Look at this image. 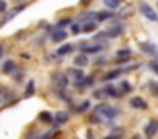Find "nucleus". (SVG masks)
I'll list each match as a JSON object with an SVG mask.
<instances>
[{"label":"nucleus","mask_w":158,"mask_h":139,"mask_svg":"<svg viewBox=\"0 0 158 139\" xmlns=\"http://www.w3.org/2000/svg\"><path fill=\"white\" fill-rule=\"evenodd\" d=\"M95 114H99L100 117L106 119V121H112V119L117 117L119 110H117L116 107H112V105H109V104H99L95 107Z\"/></svg>","instance_id":"f257e3e1"},{"label":"nucleus","mask_w":158,"mask_h":139,"mask_svg":"<svg viewBox=\"0 0 158 139\" xmlns=\"http://www.w3.org/2000/svg\"><path fill=\"white\" fill-rule=\"evenodd\" d=\"M138 7H139V12L143 14V15L146 17L148 20L158 22V14H156V10H155L153 7L150 5V3H146V2H139V3H138Z\"/></svg>","instance_id":"f03ea898"},{"label":"nucleus","mask_w":158,"mask_h":139,"mask_svg":"<svg viewBox=\"0 0 158 139\" xmlns=\"http://www.w3.org/2000/svg\"><path fill=\"white\" fill-rule=\"evenodd\" d=\"M139 49L143 51V53H146L148 56H151L153 59H158V47L155 46L153 43H146V41H143V43H139Z\"/></svg>","instance_id":"7ed1b4c3"},{"label":"nucleus","mask_w":158,"mask_h":139,"mask_svg":"<svg viewBox=\"0 0 158 139\" xmlns=\"http://www.w3.org/2000/svg\"><path fill=\"white\" fill-rule=\"evenodd\" d=\"M124 32V29H123V26H114V27H110V29H107V32H102V34H99L97 37H119L121 34Z\"/></svg>","instance_id":"20e7f679"},{"label":"nucleus","mask_w":158,"mask_h":139,"mask_svg":"<svg viewBox=\"0 0 158 139\" xmlns=\"http://www.w3.org/2000/svg\"><path fill=\"white\" fill-rule=\"evenodd\" d=\"M156 132H158V121L156 119H151L146 124V127H144V134H146V137H153Z\"/></svg>","instance_id":"39448f33"},{"label":"nucleus","mask_w":158,"mask_h":139,"mask_svg":"<svg viewBox=\"0 0 158 139\" xmlns=\"http://www.w3.org/2000/svg\"><path fill=\"white\" fill-rule=\"evenodd\" d=\"M53 81H55V85H56V87H60L61 90L68 87V76L63 75V73H55V75H53Z\"/></svg>","instance_id":"423d86ee"},{"label":"nucleus","mask_w":158,"mask_h":139,"mask_svg":"<svg viewBox=\"0 0 158 139\" xmlns=\"http://www.w3.org/2000/svg\"><path fill=\"white\" fill-rule=\"evenodd\" d=\"M102 49V44H94V46H89V43H82L80 44V51L85 54H94V53H99Z\"/></svg>","instance_id":"0eeeda50"},{"label":"nucleus","mask_w":158,"mask_h":139,"mask_svg":"<svg viewBox=\"0 0 158 139\" xmlns=\"http://www.w3.org/2000/svg\"><path fill=\"white\" fill-rule=\"evenodd\" d=\"M94 81H95V78H94V76H85V75H83V78H80L78 81H75V85H77V88H78V90H83V88L92 87Z\"/></svg>","instance_id":"6e6552de"},{"label":"nucleus","mask_w":158,"mask_h":139,"mask_svg":"<svg viewBox=\"0 0 158 139\" xmlns=\"http://www.w3.org/2000/svg\"><path fill=\"white\" fill-rule=\"evenodd\" d=\"M104 93H106L107 97H114V98H119V97H123V93H121V90L116 87V85H106V87H104Z\"/></svg>","instance_id":"1a4fd4ad"},{"label":"nucleus","mask_w":158,"mask_h":139,"mask_svg":"<svg viewBox=\"0 0 158 139\" xmlns=\"http://www.w3.org/2000/svg\"><path fill=\"white\" fill-rule=\"evenodd\" d=\"M66 36H68V32L63 31L61 27H58L56 31H53V32H51V41H53V43H61V41L66 39Z\"/></svg>","instance_id":"9d476101"},{"label":"nucleus","mask_w":158,"mask_h":139,"mask_svg":"<svg viewBox=\"0 0 158 139\" xmlns=\"http://www.w3.org/2000/svg\"><path fill=\"white\" fill-rule=\"evenodd\" d=\"M110 17H114V12H110V10H99L94 14L95 22H104V20H109Z\"/></svg>","instance_id":"9b49d317"},{"label":"nucleus","mask_w":158,"mask_h":139,"mask_svg":"<svg viewBox=\"0 0 158 139\" xmlns=\"http://www.w3.org/2000/svg\"><path fill=\"white\" fill-rule=\"evenodd\" d=\"M129 105L133 108H141V110H144V108L148 107V104L144 102V98H141V97H133L129 100Z\"/></svg>","instance_id":"f8f14e48"},{"label":"nucleus","mask_w":158,"mask_h":139,"mask_svg":"<svg viewBox=\"0 0 158 139\" xmlns=\"http://www.w3.org/2000/svg\"><path fill=\"white\" fill-rule=\"evenodd\" d=\"M2 71H4L5 75H12L14 71H17V64H15L12 59H7V61H4V64H2Z\"/></svg>","instance_id":"ddd939ff"},{"label":"nucleus","mask_w":158,"mask_h":139,"mask_svg":"<svg viewBox=\"0 0 158 139\" xmlns=\"http://www.w3.org/2000/svg\"><path fill=\"white\" fill-rule=\"evenodd\" d=\"M68 119H70V114L66 110H60L58 114L55 115V124L56 125H61V124H66L68 122Z\"/></svg>","instance_id":"4468645a"},{"label":"nucleus","mask_w":158,"mask_h":139,"mask_svg":"<svg viewBox=\"0 0 158 139\" xmlns=\"http://www.w3.org/2000/svg\"><path fill=\"white\" fill-rule=\"evenodd\" d=\"M95 27H97L95 20H87V22H83L82 26H80V31L89 34V32H94V31H95Z\"/></svg>","instance_id":"2eb2a0df"},{"label":"nucleus","mask_w":158,"mask_h":139,"mask_svg":"<svg viewBox=\"0 0 158 139\" xmlns=\"http://www.w3.org/2000/svg\"><path fill=\"white\" fill-rule=\"evenodd\" d=\"M72 51H73V44H63V46L58 47L56 54H58V56H66V54H70Z\"/></svg>","instance_id":"dca6fc26"},{"label":"nucleus","mask_w":158,"mask_h":139,"mask_svg":"<svg viewBox=\"0 0 158 139\" xmlns=\"http://www.w3.org/2000/svg\"><path fill=\"white\" fill-rule=\"evenodd\" d=\"M75 64L77 66H87V64H89V58H87V54L80 53L78 56L75 58Z\"/></svg>","instance_id":"f3484780"},{"label":"nucleus","mask_w":158,"mask_h":139,"mask_svg":"<svg viewBox=\"0 0 158 139\" xmlns=\"http://www.w3.org/2000/svg\"><path fill=\"white\" fill-rule=\"evenodd\" d=\"M123 73H124L123 70H112V71H109V73H107L106 76H104V80H106V81H109V80H116V78H117V76H121Z\"/></svg>","instance_id":"a211bd4d"},{"label":"nucleus","mask_w":158,"mask_h":139,"mask_svg":"<svg viewBox=\"0 0 158 139\" xmlns=\"http://www.w3.org/2000/svg\"><path fill=\"white\" fill-rule=\"evenodd\" d=\"M34 92H36V85H34V81H29L27 83V87H26V92H24V97L26 98H29V97H32L34 95Z\"/></svg>","instance_id":"6ab92c4d"},{"label":"nucleus","mask_w":158,"mask_h":139,"mask_svg":"<svg viewBox=\"0 0 158 139\" xmlns=\"http://www.w3.org/2000/svg\"><path fill=\"white\" fill-rule=\"evenodd\" d=\"M104 3H106V7L110 10H116L121 7V0H104Z\"/></svg>","instance_id":"aec40b11"},{"label":"nucleus","mask_w":158,"mask_h":139,"mask_svg":"<svg viewBox=\"0 0 158 139\" xmlns=\"http://www.w3.org/2000/svg\"><path fill=\"white\" fill-rule=\"evenodd\" d=\"M119 90H121V93H129L131 90H133V87H131V83L129 81H121L119 83Z\"/></svg>","instance_id":"412c9836"},{"label":"nucleus","mask_w":158,"mask_h":139,"mask_svg":"<svg viewBox=\"0 0 158 139\" xmlns=\"http://www.w3.org/2000/svg\"><path fill=\"white\" fill-rule=\"evenodd\" d=\"M89 108H90V102H89V100H83L82 104L77 107V112H78V114H85Z\"/></svg>","instance_id":"4be33fe9"},{"label":"nucleus","mask_w":158,"mask_h":139,"mask_svg":"<svg viewBox=\"0 0 158 139\" xmlns=\"http://www.w3.org/2000/svg\"><path fill=\"white\" fill-rule=\"evenodd\" d=\"M39 119H41L43 122H48V124H51L53 122V115L49 114L48 110H44V112H41V114H39Z\"/></svg>","instance_id":"5701e85b"},{"label":"nucleus","mask_w":158,"mask_h":139,"mask_svg":"<svg viewBox=\"0 0 158 139\" xmlns=\"http://www.w3.org/2000/svg\"><path fill=\"white\" fill-rule=\"evenodd\" d=\"M70 75L75 78V81H78L80 78H83V71H80L78 68H72V70H70Z\"/></svg>","instance_id":"b1692460"},{"label":"nucleus","mask_w":158,"mask_h":139,"mask_svg":"<svg viewBox=\"0 0 158 139\" xmlns=\"http://www.w3.org/2000/svg\"><path fill=\"white\" fill-rule=\"evenodd\" d=\"M131 49H119L117 51V56H121V58H131Z\"/></svg>","instance_id":"393cba45"},{"label":"nucleus","mask_w":158,"mask_h":139,"mask_svg":"<svg viewBox=\"0 0 158 139\" xmlns=\"http://www.w3.org/2000/svg\"><path fill=\"white\" fill-rule=\"evenodd\" d=\"M70 31H72V34H80L82 31H80V26L75 22H70Z\"/></svg>","instance_id":"a878e982"},{"label":"nucleus","mask_w":158,"mask_h":139,"mask_svg":"<svg viewBox=\"0 0 158 139\" xmlns=\"http://www.w3.org/2000/svg\"><path fill=\"white\" fill-rule=\"evenodd\" d=\"M150 68L155 71V73H158V59H153V61H151V63H150Z\"/></svg>","instance_id":"bb28decb"},{"label":"nucleus","mask_w":158,"mask_h":139,"mask_svg":"<svg viewBox=\"0 0 158 139\" xmlns=\"http://www.w3.org/2000/svg\"><path fill=\"white\" fill-rule=\"evenodd\" d=\"M5 10H7V2L0 0V12H5Z\"/></svg>","instance_id":"cd10ccee"},{"label":"nucleus","mask_w":158,"mask_h":139,"mask_svg":"<svg viewBox=\"0 0 158 139\" xmlns=\"http://www.w3.org/2000/svg\"><path fill=\"white\" fill-rule=\"evenodd\" d=\"M70 22H72V19H63V20H60L58 27H63V26H66V24H70Z\"/></svg>","instance_id":"c85d7f7f"},{"label":"nucleus","mask_w":158,"mask_h":139,"mask_svg":"<svg viewBox=\"0 0 158 139\" xmlns=\"http://www.w3.org/2000/svg\"><path fill=\"white\" fill-rule=\"evenodd\" d=\"M150 85H151V87H150L151 92H156V93H158V83H156V81H151Z\"/></svg>","instance_id":"c756f323"},{"label":"nucleus","mask_w":158,"mask_h":139,"mask_svg":"<svg viewBox=\"0 0 158 139\" xmlns=\"http://www.w3.org/2000/svg\"><path fill=\"white\" fill-rule=\"evenodd\" d=\"M94 97H95V98H102V97H106V93H104V90H100V92H95Z\"/></svg>","instance_id":"7c9ffc66"},{"label":"nucleus","mask_w":158,"mask_h":139,"mask_svg":"<svg viewBox=\"0 0 158 139\" xmlns=\"http://www.w3.org/2000/svg\"><path fill=\"white\" fill-rule=\"evenodd\" d=\"M131 59V58H121V56H117V63H127V61H129Z\"/></svg>","instance_id":"2f4dec72"},{"label":"nucleus","mask_w":158,"mask_h":139,"mask_svg":"<svg viewBox=\"0 0 158 139\" xmlns=\"http://www.w3.org/2000/svg\"><path fill=\"white\" fill-rule=\"evenodd\" d=\"M90 2H92V0H80V3H82V5H89Z\"/></svg>","instance_id":"473e14b6"},{"label":"nucleus","mask_w":158,"mask_h":139,"mask_svg":"<svg viewBox=\"0 0 158 139\" xmlns=\"http://www.w3.org/2000/svg\"><path fill=\"white\" fill-rule=\"evenodd\" d=\"M2 56H4V47L0 46V58H2Z\"/></svg>","instance_id":"72a5a7b5"}]
</instances>
